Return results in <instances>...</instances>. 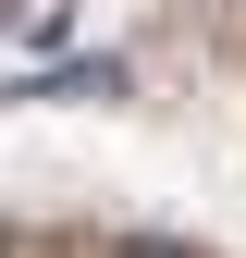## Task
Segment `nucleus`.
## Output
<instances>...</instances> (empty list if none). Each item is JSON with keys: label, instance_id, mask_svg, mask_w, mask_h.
Wrapping results in <instances>:
<instances>
[{"label": "nucleus", "instance_id": "nucleus-1", "mask_svg": "<svg viewBox=\"0 0 246 258\" xmlns=\"http://www.w3.org/2000/svg\"><path fill=\"white\" fill-rule=\"evenodd\" d=\"M13 99H123V61H74V74H25Z\"/></svg>", "mask_w": 246, "mask_h": 258}, {"label": "nucleus", "instance_id": "nucleus-2", "mask_svg": "<svg viewBox=\"0 0 246 258\" xmlns=\"http://www.w3.org/2000/svg\"><path fill=\"white\" fill-rule=\"evenodd\" d=\"M13 13H25V0H0V25H13Z\"/></svg>", "mask_w": 246, "mask_h": 258}]
</instances>
